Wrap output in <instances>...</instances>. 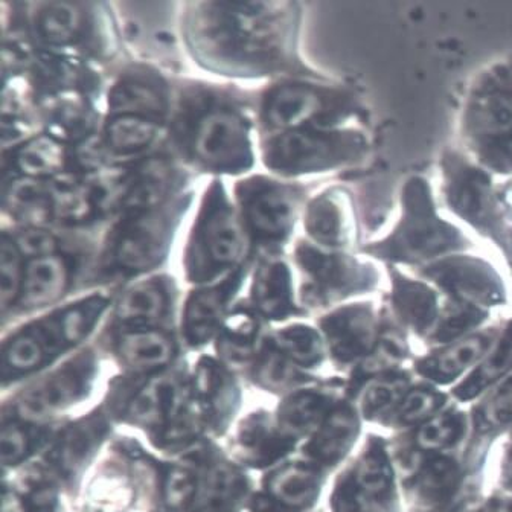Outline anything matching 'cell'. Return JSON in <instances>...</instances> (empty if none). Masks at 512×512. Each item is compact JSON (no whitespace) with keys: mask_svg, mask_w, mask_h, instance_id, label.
I'll return each mask as SVG.
<instances>
[{"mask_svg":"<svg viewBox=\"0 0 512 512\" xmlns=\"http://www.w3.org/2000/svg\"><path fill=\"white\" fill-rule=\"evenodd\" d=\"M49 192L52 215L64 223H84L98 212L93 202L92 188L75 179H57L49 186Z\"/></svg>","mask_w":512,"mask_h":512,"instance_id":"obj_26","label":"cell"},{"mask_svg":"<svg viewBox=\"0 0 512 512\" xmlns=\"http://www.w3.org/2000/svg\"><path fill=\"white\" fill-rule=\"evenodd\" d=\"M398 304L403 307V313L415 327H429L430 322L435 319V298L424 285L404 282L398 288Z\"/></svg>","mask_w":512,"mask_h":512,"instance_id":"obj_38","label":"cell"},{"mask_svg":"<svg viewBox=\"0 0 512 512\" xmlns=\"http://www.w3.org/2000/svg\"><path fill=\"white\" fill-rule=\"evenodd\" d=\"M196 484L191 474L185 470H174L168 477L167 500L173 508H182L194 496Z\"/></svg>","mask_w":512,"mask_h":512,"instance_id":"obj_47","label":"cell"},{"mask_svg":"<svg viewBox=\"0 0 512 512\" xmlns=\"http://www.w3.org/2000/svg\"><path fill=\"white\" fill-rule=\"evenodd\" d=\"M192 151L199 162L215 171L237 173L252 164L246 122L231 110H211L197 122Z\"/></svg>","mask_w":512,"mask_h":512,"instance_id":"obj_4","label":"cell"},{"mask_svg":"<svg viewBox=\"0 0 512 512\" xmlns=\"http://www.w3.org/2000/svg\"><path fill=\"white\" fill-rule=\"evenodd\" d=\"M234 284L235 279L203 288L189 298L185 310V336L192 345L205 342L214 333Z\"/></svg>","mask_w":512,"mask_h":512,"instance_id":"obj_15","label":"cell"},{"mask_svg":"<svg viewBox=\"0 0 512 512\" xmlns=\"http://www.w3.org/2000/svg\"><path fill=\"white\" fill-rule=\"evenodd\" d=\"M156 136V122L144 116L115 115L106 127L107 147L121 154L150 147Z\"/></svg>","mask_w":512,"mask_h":512,"instance_id":"obj_28","label":"cell"},{"mask_svg":"<svg viewBox=\"0 0 512 512\" xmlns=\"http://www.w3.org/2000/svg\"><path fill=\"white\" fill-rule=\"evenodd\" d=\"M458 484V465L445 458H433L421 470L416 490L426 502L441 503L455 493Z\"/></svg>","mask_w":512,"mask_h":512,"instance_id":"obj_33","label":"cell"},{"mask_svg":"<svg viewBox=\"0 0 512 512\" xmlns=\"http://www.w3.org/2000/svg\"><path fill=\"white\" fill-rule=\"evenodd\" d=\"M106 305V299L101 296H92V298L64 308L48 322L60 337L63 345H74L83 340L95 327L96 320L100 319Z\"/></svg>","mask_w":512,"mask_h":512,"instance_id":"obj_29","label":"cell"},{"mask_svg":"<svg viewBox=\"0 0 512 512\" xmlns=\"http://www.w3.org/2000/svg\"><path fill=\"white\" fill-rule=\"evenodd\" d=\"M275 5L209 4L194 26V43L209 60L221 63H272L276 52Z\"/></svg>","mask_w":512,"mask_h":512,"instance_id":"obj_1","label":"cell"},{"mask_svg":"<svg viewBox=\"0 0 512 512\" xmlns=\"http://www.w3.org/2000/svg\"><path fill=\"white\" fill-rule=\"evenodd\" d=\"M459 243L458 232L435 217L429 199L424 196L421 209L407 211L400 228L380 244L378 250L380 255L384 253L392 260L426 261L438 253L458 247Z\"/></svg>","mask_w":512,"mask_h":512,"instance_id":"obj_6","label":"cell"},{"mask_svg":"<svg viewBox=\"0 0 512 512\" xmlns=\"http://www.w3.org/2000/svg\"><path fill=\"white\" fill-rule=\"evenodd\" d=\"M511 72L490 74L480 86L471 90L464 110V127L468 138L490 142L508 138L512 133ZM512 142L509 145V154Z\"/></svg>","mask_w":512,"mask_h":512,"instance_id":"obj_7","label":"cell"},{"mask_svg":"<svg viewBox=\"0 0 512 512\" xmlns=\"http://www.w3.org/2000/svg\"><path fill=\"white\" fill-rule=\"evenodd\" d=\"M503 473L506 479L512 484V438L509 441L508 448H506L505 461H503Z\"/></svg>","mask_w":512,"mask_h":512,"instance_id":"obj_51","label":"cell"},{"mask_svg":"<svg viewBox=\"0 0 512 512\" xmlns=\"http://www.w3.org/2000/svg\"><path fill=\"white\" fill-rule=\"evenodd\" d=\"M5 206L28 228H42L52 217L49 186L31 177L14 180L5 192Z\"/></svg>","mask_w":512,"mask_h":512,"instance_id":"obj_19","label":"cell"},{"mask_svg":"<svg viewBox=\"0 0 512 512\" xmlns=\"http://www.w3.org/2000/svg\"><path fill=\"white\" fill-rule=\"evenodd\" d=\"M432 270L439 272L442 282H450L455 292L477 301L493 302L499 298L500 285L496 275L485 264L477 261H455L438 264Z\"/></svg>","mask_w":512,"mask_h":512,"instance_id":"obj_18","label":"cell"},{"mask_svg":"<svg viewBox=\"0 0 512 512\" xmlns=\"http://www.w3.org/2000/svg\"><path fill=\"white\" fill-rule=\"evenodd\" d=\"M512 368V324L506 330L502 342L496 351L488 357L487 362L477 368L471 377L467 378L461 388L456 389V395L461 400H470L474 395L480 394L487 386L499 380Z\"/></svg>","mask_w":512,"mask_h":512,"instance_id":"obj_32","label":"cell"},{"mask_svg":"<svg viewBox=\"0 0 512 512\" xmlns=\"http://www.w3.org/2000/svg\"><path fill=\"white\" fill-rule=\"evenodd\" d=\"M357 435L356 415L348 407L334 410L311 442L310 452L313 458L324 464L339 461Z\"/></svg>","mask_w":512,"mask_h":512,"instance_id":"obj_23","label":"cell"},{"mask_svg":"<svg viewBox=\"0 0 512 512\" xmlns=\"http://www.w3.org/2000/svg\"><path fill=\"white\" fill-rule=\"evenodd\" d=\"M170 231L167 215L151 211L128 218L113 241V264L128 273L150 269L164 255Z\"/></svg>","mask_w":512,"mask_h":512,"instance_id":"obj_8","label":"cell"},{"mask_svg":"<svg viewBox=\"0 0 512 512\" xmlns=\"http://www.w3.org/2000/svg\"><path fill=\"white\" fill-rule=\"evenodd\" d=\"M462 433H464L462 416L458 413H447L426 421V424L418 430L416 444L427 452H438L455 445L461 439Z\"/></svg>","mask_w":512,"mask_h":512,"instance_id":"obj_36","label":"cell"},{"mask_svg":"<svg viewBox=\"0 0 512 512\" xmlns=\"http://www.w3.org/2000/svg\"><path fill=\"white\" fill-rule=\"evenodd\" d=\"M244 250L243 226L224 199L221 188L212 186L189 243L186 269L192 281L215 278L240 261Z\"/></svg>","mask_w":512,"mask_h":512,"instance_id":"obj_2","label":"cell"},{"mask_svg":"<svg viewBox=\"0 0 512 512\" xmlns=\"http://www.w3.org/2000/svg\"><path fill=\"white\" fill-rule=\"evenodd\" d=\"M324 412L322 398L313 394H302L292 398L282 409V426L288 432L301 433L314 426Z\"/></svg>","mask_w":512,"mask_h":512,"instance_id":"obj_40","label":"cell"},{"mask_svg":"<svg viewBox=\"0 0 512 512\" xmlns=\"http://www.w3.org/2000/svg\"><path fill=\"white\" fill-rule=\"evenodd\" d=\"M167 295L156 282H144L130 288L118 305V317L124 322H145L164 314Z\"/></svg>","mask_w":512,"mask_h":512,"instance_id":"obj_31","label":"cell"},{"mask_svg":"<svg viewBox=\"0 0 512 512\" xmlns=\"http://www.w3.org/2000/svg\"><path fill=\"white\" fill-rule=\"evenodd\" d=\"M69 276L71 270L63 256L49 255L32 260L23 279V305L36 308L57 301L68 288Z\"/></svg>","mask_w":512,"mask_h":512,"instance_id":"obj_13","label":"cell"},{"mask_svg":"<svg viewBox=\"0 0 512 512\" xmlns=\"http://www.w3.org/2000/svg\"><path fill=\"white\" fill-rule=\"evenodd\" d=\"M256 334V322L250 314L237 313L228 320L224 328L221 349L228 357H246L252 348Z\"/></svg>","mask_w":512,"mask_h":512,"instance_id":"obj_41","label":"cell"},{"mask_svg":"<svg viewBox=\"0 0 512 512\" xmlns=\"http://www.w3.org/2000/svg\"><path fill=\"white\" fill-rule=\"evenodd\" d=\"M447 194L452 208L470 223H482L484 215L491 218L493 214V197L484 174L470 170L450 174Z\"/></svg>","mask_w":512,"mask_h":512,"instance_id":"obj_17","label":"cell"},{"mask_svg":"<svg viewBox=\"0 0 512 512\" xmlns=\"http://www.w3.org/2000/svg\"><path fill=\"white\" fill-rule=\"evenodd\" d=\"M13 240L22 255L31 256L34 260L54 255L57 250V240L54 235L42 228L25 229Z\"/></svg>","mask_w":512,"mask_h":512,"instance_id":"obj_46","label":"cell"},{"mask_svg":"<svg viewBox=\"0 0 512 512\" xmlns=\"http://www.w3.org/2000/svg\"><path fill=\"white\" fill-rule=\"evenodd\" d=\"M89 375V360H75L49 378L37 391L32 392L26 400V407L31 409L29 412L42 413L66 406L83 392Z\"/></svg>","mask_w":512,"mask_h":512,"instance_id":"obj_16","label":"cell"},{"mask_svg":"<svg viewBox=\"0 0 512 512\" xmlns=\"http://www.w3.org/2000/svg\"><path fill=\"white\" fill-rule=\"evenodd\" d=\"M480 421L487 429H499L512 423V381L503 384L480 409Z\"/></svg>","mask_w":512,"mask_h":512,"instance_id":"obj_45","label":"cell"},{"mask_svg":"<svg viewBox=\"0 0 512 512\" xmlns=\"http://www.w3.org/2000/svg\"><path fill=\"white\" fill-rule=\"evenodd\" d=\"M37 34L52 45H68L84 28L83 11L75 4H46L37 11Z\"/></svg>","mask_w":512,"mask_h":512,"instance_id":"obj_25","label":"cell"},{"mask_svg":"<svg viewBox=\"0 0 512 512\" xmlns=\"http://www.w3.org/2000/svg\"><path fill=\"white\" fill-rule=\"evenodd\" d=\"M263 374L266 377L267 383L281 384L285 377H287V368H285L284 363L278 357H272L264 366Z\"/></svg>","mask_w":512,"mask_h":512,"instance_id":"obj_50","label":"cell"},{"mask_svg":"<svg viewBox=\"0 0 512 512\" xmlns=\"http://www.w3.org/2000/svg\"><path fill=\"white\" fill-rule=\"evenodd\" d=\"M270 491L284 505L305 508L316 499L319 491V477L311 468H285L273 477L270 482Z\"/></svg>","mask_w":512,"mask_h":512,"instance_id":"obj_30","label":"cell"},{"mask_svg":"<svg viewBox=\"0 0 512 512\" xmlns=\"http://www.w3.org/2000/svg\"><path fill=\"white\" fill-rule=\"evenodd\" d=\"M48 127L55 139L86 141L93 127L92 109L77 93H64L49 107Z\"/></svg>","mask_w":512,"mask_h":512,"instance_id":"obj_22","label":"cell"},{"mask_svg":"<svg viewBox=\"0 0 512 512\" xmlns=\"http://www.w3.org/2000/svg\"><path fill=\"white\" fill-rule=\"evenodd\" d=\"M100 424L87 423L81 424L74 432L66 438L61 450V458H63L64 467H75L81 464L83 459L87 458L92 452L95 445L100 441L101 436Z\"/></svg>","mask_w":512,"mask_h":512,"instance_id":"obj_43","label":"cell"},{"mask_svg":"<svg viewBox=\"0 0 512 512\" xmlns=\"http://www.w3.org/2000/svg\"><path fill=\"white\" fill-rule=\"evenodd\" d=\"M238 196L247 224L256 237L264 241L287 237L298 209L295 189L258 177L241 183Z\"/></svg>","mask_w":512,"mask_h":512,"instance_id":"obj_5","label":"cell"},{"mask_svg":"<svg viewBox=\"0 0 512 512\" xmlns=\"http://www.w3.org/2000/svg\"><path fill=\"white\" fill-rule=\"evenodd\" d=\"M403 380L400 378H383L377 383L369 384L362 398L363 412L368 416L377 415L381 410L388 409L397 403L403 391Z\"/></svg>","mask_w":512,"mask_h":512,"instance_id":"obj_44","label":"cell"},{"mask_svg":"<svg viewBox=\"0 0 512 512\" xmlns=\"http://www.w3.org/2000/svg\"><path fill=\"white\" fill-rule=\"evenodd\" d=\"M324 113L322 98L311 87L281 86L269 93L264 104V118L273 128L285 132L301 130L302 125Z\"/></svg>","mask_w":512,"mask_h":512,"instance_id":"obj_10","label":"cell"},{"mask_svg":"<svg viewBox=\"0 0 512 512\" xmlns=\"http://www.w3.org/2000/svg\"><path fill=\"white\" fill-rule=\"evenodd\" d=\"M488 345L490 339L485 336H471L459 340L444 351H439L435 356L424 360L420 365V371L436 381L453 380L484 356Z\"/></svg>","mask_w":512,"mask_h":512,"instance_id":"obj_20","label":"cell"},{"mask_svg":"<svg viewBox=\"0 0 512 512\" xmlns=\"http://www.w3.org/2000/svg\"><path fill=\"white\" fill-rule=\"evenodd\" d=\"M444 397L438 392L427 389H413L404 395L398 407V420L401 424L421 423L435 415L436 410L441 409Z\"/></svg>","mask_w":512,"mask_h":512,"instance_id":"obj_42","label":"cell"},{"mask_svg":"<svg viewBox=\"0 0 512 512\" xmlns=\"http://www.w3.org/2000/svg\"><path fill=\"white\" fill-rule=\"evenodd\" d=\"M482 512H506L505 509H500V508H487V509H484V511Z\"/></svg>","mask_w":512,"mask_h":512,"instance_id":"obj_52","label":"cell"},{"mask_svg":"<svg viewBox=\"0 0 512 512\" xmlns=\"http://www.w3.org/2000/svg\"><path fill=\"white\" fill-rule=\"evenodd\" d=\"M278 343L282 351L302 365L316 363L322 354V345L316 331L302 325L281 331L278 334Z\"/></svg>","mask_w":512,"mask_h":512,"instance_id":"obj_39","label":"cell"},{"mask_svg":"<svg viewBox=\"0 0 512 512\" xmlns=\"http://www.w3.org/2000/svg\"><path fill=\"white\" fill-rule=\"evenodd\" d=\"M356 484L371 497H386L392 487V468L381 448L368 450L356 471Z\"/></svg>","mask_w":512,"mask_h":512,"instance_id":"obj_34","label":"cell"},{"mask_svg":"<svg viewBox=\"0 0 512 512\" xmlns=\"http://www.w3.org/2000/svg\"><path fill=\"white\" fill-rule=\"evenodd\" d=\"M48 349L52 351L39 327L25 331L14 337L5 349V365L16 371H29L43 363Z\"/></svg>","mask_w":512,"mask_h":512,"instance_id":"obj_35","label":"cell"},{"mask_svg":"<svg viewBox=\"0 0 512 512\" xmlns=\"http://www.w3.org/2000/svg\"><path fill=\"white\" fill-rule=\"evenodd\" d=\"M119 351L127 365L145 371L168 363L173 356V345L167 336L157 331H135L122 337Z\"/></svg>","mask_w":512,"mask_h":512,"instance_id":"obj_24","label":"cell"},{"mask_svg":"<svg viewBox=\"0 0 512 512\" xmlns=\"http://www.w3.org/2000/svg\"><path fill=\"white\" fill-rule=\"evenodd\" d=\"M296 260L310 279L313 292L319 296L351 292L371 276L366 267L349 260V256L325 253L308 244L299 246Z\"/></svg>","mask_w":512,"mask_h":512,"instance_id":"obj_9","label":"cell"},{"mask_svg":"<svg viewBox=\"0 0 512 512\" xmlns=\"http://www.w3.org/2000/svg\"><path fill=\"white\" fill-rule=\"evenodd\" d=\"M28 448L25 432L19 427H7L2 435V459L5 464L20 461Z\"/></svg>","mask_w":512,"mask_h":512,"instance_id":"obj_48","label":"cell"},{"mask_svg":"<svg viewBox=\"0 0 512 512\" xmlns=\"http://www.w3.org/2000/svg\"><path fill=\"white\" fill-rule=\"evenodd\" d=\"M16 164L26 177L55 176L66 164L63 145L54 136H37L16 153Z\"/></svg>","mask_w":512,"mask_h":512,"instance_id":"obj_27","label":"cell"},{"mask_svg":"<svg viewBox=\"0 0 512 512\" xmlns=\"http://www.w3.org/2000/svg\"><path fill=\"white\" fill-rule=\"evenodd\" d=\"M308 234L327 247H339L351 237L352 221L346 196L337 191L317 197L308 206L305 217Z\"/></svg>","mask_w":512,"mask_h":512,"instance_id":"obj_11","label":"cell"},{"mask_svg":"<svg viewBox=\"0 0 512 512\" xmlns=\"http://www.w3.org/2000/svg\"><path fill=\"white\" fill-rule=\"evenodd\" d=\"M324 328L340 359L349 360L365 354L374 345V322L365 308H345L328 317Z\"/></svg>","mask_w":512,"mask_h":512,"instance_id":"obj_12","label":"cell"},{"mask_svg":"<svg viewBox=\"0 0 512 512\" xmlns=\"http://www.w3.org/2000/svg\"><path fill=\"white\" fill-rule=\"evenodd\" d=\"M78 162L86 170H95L103 164V148L95 139H86L78 150Z\"/></svg>","mask_w":512,"mask_h":512,"instance_id":"obj_49","label":"cell"},{"mask_svg":"<svg viewBox=\"0 0 512 512\" xmlns=\"http://www.w3.org/2000/svg\"><path fill=\"white\" fill-rule=\"evenodd\" d=\"M253 302L261 313L281 319L292 311V282L290 272L282 261L261 263L255 273L252 288Z\"/></svg>","mask_w":512,"mask_h":512,"instance_id":"obj_14","label":"cell"},{"mask_svg":"<svg viewBox=\"0 0 512 512\" xmlns=\"http://www.w3.org/2000/svg\"><path fill=\"white\" fill-rule=\"evenodd\" d=\"M0 275H2V307L8 308L11 302L22 292L25 269L23 255L13 238L2 237L0 250Z\"/></svg>","mask_w":512,"mask_h":512,"instance_id":"obj_37","label":"cell"},{"mask_svg":"<svg viewBox=\"0 0 512 512\" xmlns=\"http://www.w3.org/2000/svg\"><path fill=\"white\" fill-rule=\"evenodd\" d=\"M110 109L116 115L150 118L165 110V96L156 84L144 78H122L110 93Z\"/></svg>","mask_w":512,"mask_h":512,"instance_id":"obj_21","label":"cell"},{"mask_svg":"<svg viewBox=\"0 0 512 512\" xmlns=\"http://www.w3.org/2000/svg\"><path fill=\"white\" fill-rule=\"evenodd\" d=\"M363 141L354 133H320L293 130L267 144V167L282 174L328 170L360 156Z\"/></svg>","mask_w":512,"mask_h":512,"instance_id":"obj_3","label":"cell"}]
</instances>
